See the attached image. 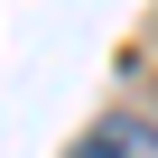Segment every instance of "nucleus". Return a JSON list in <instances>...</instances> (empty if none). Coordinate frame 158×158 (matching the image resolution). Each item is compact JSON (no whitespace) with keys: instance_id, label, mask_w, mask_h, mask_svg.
Returning <instances> with one entry per match:
<instances>
[{"instance_id":"nucleus-1","label":"nucleus","mask_w":158,"mask_h":158,"mask_svg":"<svg viewBox=\"0 0 158 158\" xmlns=\"http://www.w3.org/2000/svg\"><path fill=\"white\" fill-rule=\"evenodd\" d=\"M74 158H158V130L121 112V121H93V130H84V149H74Z\"/></svg>"}]
</instances>
